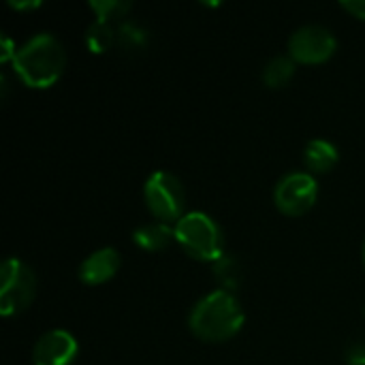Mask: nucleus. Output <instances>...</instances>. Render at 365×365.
Here are the masks:
<instances>
[{
	"label": "nucleus",
	"instance_id": "ddd939ff",
	"mask_svg": "<svg viewBox=\"0 0 365 365\" xmlns=\"http://www.w3.org/2000/svg\"><path fill=\"white\" fill-rule=\"evenodd\" d=\"M295 75V60L291 56H276L263 68V81L267 88H284Z\"/></svg>",
	"mask_w": 365,
	"mask_h": 365
},
{
	"label": "nucleus",
	"instance_id": "a211bd4d",
	"mask_svg": "<svg viewBox=\"0 0 365 365\" xmlns=\"http://www.w3.org/2000/svg\"><path fill=\"white\" fill-rule=\"evenodd\" d=\"M349 365H365V342H355L346 353Z\"/></svg>",
	"mask_w": 365,
	"mask_h": 365
},
{
	"label": "nucleus",
	"instance_id": "f257e3e1",
	"mask_svg": "<svg viewBox=\"0 0 365 365\" xmlns=\"http://www.w3.org/2000/svg\"><path fill=\"white\" fill-rule=\"evenodd\" d=\"M188 327L203 342H227L244 327V310L233 293L218 289L195 304Z\"/></svg>",
	"mask_w": 365,
	"mask_h": 365
},
{
	"label": "nucleus",
	"instance_id": "39448f33",
	"mask_svg": "<svg viewBox=\"0 0 365 365\" xmlns=\"http://www.w3.org/2000/svg\"><path fill=\"white\" fill-rule=\"evenodd\" d=\"M143 197L158 222H178L184 216L186 192L182 182L169 171H154L143 186Z\"/></svg>",
	"mask_w": 365,
	"mask_h": 365
},
{
	"label": "nucleus",
	"instance_id": "6ab92c4d",
	"mask_svg": "<svg viewBox=\"0 0 365 365\" xmlns=\"http://www.w3.org/2000/svg\"><path fill=\"white\" fill-rule=\"evenodd\" d=\"M340 6L346 9L353 17L365 19V0H344V2H340Z\"/></svg>",
	"mask_w": 365,
	"mask_h": 365
},
{
	"label": "nucleus",
	"instance_id": "9b49d317",
	"mask_svg": "<svg viewBox=\"0 0 365 365\" xmlns=\"http://www.w3.org/2000/svg\"><path fill=\"white\" fill-rule=\"evenodd\" d=\"M133 240L137 246H141L143 250L150 252H158L163 248H167L171 244V240H175V231L165 225V222H152V225H143L133 233Z\"/></svg>",
	"mask_w": 365,
	"mask_h": 365
},
{
	"label": "nucleus",
	"instance_id": "aec40b11",
	"mask_svg": "<svg viewBox=\"0 0 365 365\" xmlns=\"http://www.w3.org/2000/svg\"><path fill=\"white\" fill-rule=\"evenodd\" d=\"M9 6L11 9H17V11H28V9H36V6H41V2L38 0H24V2H15V0H9Z\"/></svg>",
	"mask_w": 365,
	"mask_h": 365
},
{
	"label": "nucleus",
	"instance_id": "20e7f679",
	"mask_svg": "<svg viewBox=\"0 0 365 365\" xmlns=\"http://www.w3.org/2000/svg\"><path fill=\"white\" fill-rule=\"evenodd\" d=\"M36 295V276L19 259H6L0 267V312L13 317L24 312Z\"/></svg>",
	"mask_w": 365,
	"mask_h": 365
},
{
	"label": "nucleus",
	"instance_id": "423d86ee",
	"mask_svg": "<svg viewBox=\"0 0 365 365\" xmlns=\"http://www.w3.org/2000/svg\"><path fill=\"white\" fill-rule=\"evenodd\" d=\"M319 197V184L310 173H289L274 188L276 207L287 216H304Z\"/></svg>",
	"mask_w": 365,
	"mask_h": 365
},
{
	"label": "nucleus",
	"instance_id": "f8f14e48",
	"mask_svg": "<svg viewBox=\"0 0 365 365\" xmlns=\"http://www.w3.org/2000/svg\"><path fill=\"white\" fill-rule=\"evenodd\" d=\"M115 38H118V30L111 24L101 21V19H94L86 28V34H83V41H86V45H88V49L92 53L109 51L115 45Z\"/></svg>",
	"mask_w": 365,
	"mask_h": 365
},
{
	"label": "nucleus",
	"instance_id": "7ed1b4c3",
	"mask_svg": "<svg viewBox=\"0 0 365 365\" xmlns=\"http://www.w3.org/2000/svg\"><path fill=\"white\" fill-rule=\"evenodd\" d=\"M173 231L175 242L188 252V257L210 263H216L220 257H225L222 231L212 216L203 212H188L175 222Z\"/></svg>",
	"mask_w": 365,
	"mask_h": 365
},
{
	"label": "nucleus",
	"instance_id": "2eb2a0df",
	"mask_svg": "<svg viewBox=\"0 0 365 365\" xmlns=\"http://www.w3.org/2000/svg\"><path fill=\"white\" fill-rule=\"evenodd\" d=\"M128 0H90V9L96 13V19L113 24V21H126L124 17L130 11Z\"/></svg>",
	"mask_w": 365,
	"mask_h": 365
},
{
	"label": "nucleus",
	"instance_id": "f03ea898",
	"mask_svg": "<svg viewBox=\"0 0 365 365\" xmlns=\"http://www.w3.org/2000/svg\"><path fill=\"white\" fill-rule=\"evenodd\" d=\"M66 66V51L62 43L49 34L41 32L28 38L15 53L13 68L28 88H49L53 86Z\"/></svg>",
	"mask_w": 365,
	"mask_h": 365
},
{
	"label": "nucleus",
	"instance_id": "1a4fd4ad",
	"mask_svg": "<svg viewBox=\"0 0 365 365\" xmlns=\"http://www.w3.org/2000/svg\"><path fill=\"white\" fill-rule=\"evenodd\" d=\"M120 269V255L113 248H101L92 252L79 267V278L86 284H103Z\"/></svg>",
	"mask_w": 365,
	"mask_h": 365
},
{
	"label": "nucleus",
	"instance_id": "4468645a",
	"mask_svg": "<svg viewBox=\"0 0 365 365\" xmlns=\"http://www.w3.org/2000/svg\"><path fill=\"white\" fill-rule=\"evenodd\" d=\"M148 30L141 26V24H137V21H122L120 26H118V38H115V43L124 49V51H141V49H145V45H148Z\"/></svg>",
	"mask_w": 365,
	"mask_h": 365
},
{
	"label": "nucleus",
	"instance_id": "dca6fc26",
	"mask_svg": "<svg viewBox=\"0 0 365 365\" xmlns=\"http://www.w3.org/2000/svg\"><path fill=\"white\" fill-rule=\"evenodd\" d=\"M214 274H216V280L222 284V291H233L235 287H240V278H242V269H240V263L225 255L220 257L216 263H214Z\"/></svg>",
	"mask_w": 365,
	"mask_h": 365
},
{
	"label": "nucleus",
	"instance_id": "412c9836",
	"mask_svg": "<svg viewBox=\"0 0 365 365\" xmlns=\"http://www.w3.org/2000/svg\"><path fill=\"white\" fill-rule=\"evenodd\" d=\"M361 257H364V265H365V242H364V250H361Z\"/></svg>",
	"mask_w": 365,
	"mask_h": 365
},
{
	"label": "nucleus",
	"instance_id": "0eeeda50",
	"mask_svg": "<svg viewBox=\"0 0 365 365\" xmlns=\"http://www.w3.org/2000/svg\"><path fill=\"white\" fill-rule=\"evenodd\" d=\"M336 47H338V41L331 30H327L325 26L310 24L293 32L289 41V56L295 62L321 64L334 56Z\"/></svg>",
	"mask_w": 365,
	"mask_h": 365
},
{
	"label": "nucleus",
	"instance_id": "6e6552de",
	"mask_svg": "<svg viewBox=\"0 0 365 365\" xmlns=\"http://www.w3.org/2000/svg\"><path fill=\"white\" fill-rule=\"evenodd\" d=\"M77 340L64 329H51L38 338L32 351L34 365H71L77 357Z\"/></svg>",
	"mask_w": 365,
	"mask_h": 365
},
{
	"label": "nucleus",
	"instance_id": "9d476101",
	"mask_svg": "<svg viewBox=\"0 0 365 365\" xmlns=\"http://www.w3.org/2000/svg\"><path fill=\"white\" fill-rule=\"evenodd\" d=\"M340 154H338V148L331 143V141H325V139H312L308 145H306V152H304V160H306V167L314 173H327L336 167Z\"/></svg>",
	"mask_w": 365,
	"mask_h": 365
},
{
	"label": "nucleus",
	"instance_id": "f3484780",
	"mask_svg": "<svg viewBox=\"0 0 365 365\" xmlns=\"http://www.w3.org/2000/svg\"><path fill=\"white\" fill-rule=\"evenodd\" d=\"M17 49H19V47L13 43V38H11L9 34H0V60H2V62H13Z\"/></svg>",
	"mask_w": 365,
	"mask_h": 365
}]
</instances>
